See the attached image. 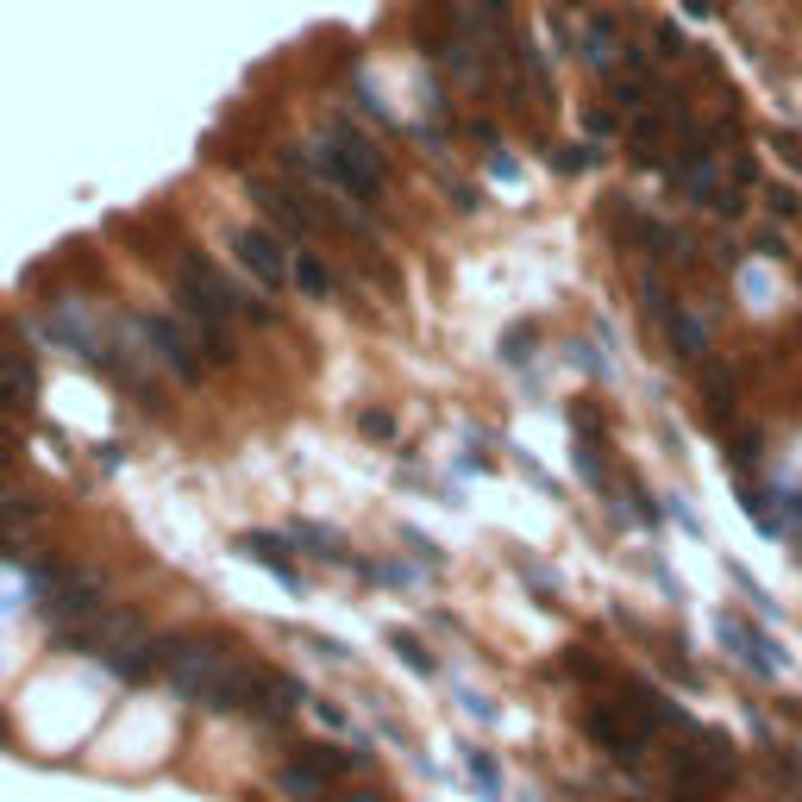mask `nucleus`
<instances>
[{
	"label": "nucleus",
	"mask_w": 802,
	"mask_h": 802,
	"mask_svg": "<svg viewBox=\"0 0 802 802\" xmlns=\"http://www.w3.org/2000/svg\"><path fill=\"white\" fill-rule=\"evenodd\" d=\"M157 665L176 677L182 696H201L207 709H251L257 683H264V665H245L214 640H163Z\"/></svg>",
	"instance_id": "f257e3e1"
},
{
	"label": "nucleus",
	"mask_w": 802,
	"mask_h": 802,
	"mask_svg": "<svg viewBox=\"0 0 802 802\" xmlns=\"http://www.w3.org/2000/svg\"><path fill=\"white\" fill-rule=\"evenodd\" d=\"M314 163L358 201H370L376 188H383V157H376V145L358 126H326L320 145H314Z\"/></svg>",
	"instance_id": "f03ea898"
},
{
	"label": "nucleus",
	"mask_w": 802,
	"mask_h": 802,
	"mask_svg": "<svg viewBox=\"0 0 802 802\" xmlns=\"http://www.w3.org/2000/svg\"><path fill=\"white\" fill-rule=\"evenodd\" d=\"M351 765H358V752H333V746H301L295 759L282 765V790H289V796H301V802H308V796H326V790H333V784H339V777H345Z\"/></svg>",
	"instance_id": "7ed1b4c3"
},
{
	"label": "nucleus",
	"mask_w": 802,
	"mask_h": 802,
	"mask_svg": "<svg viewBox=\"0 0 802 802\" xmlns=\"http://www.w3.org/2000/svg\"><path fill=\"white\" fill-rule=\"evenodd\" d=\"M232 251H239V264H245L257 282H264V289H276V282H289V276H295V264L282 257L289 245H282L276 232H264V226H245L239 239H232Z\"/></svg>",
	"instance_id": "20e7f679"
},
{
	"label": "nucleus",
	"mask_w": 802,
	"mask_h": 802,
	"mask_svg": "<svg viewBox=\"0 0 802 802\" xmlns=\"http://www.w3.org/2000/svg\"><path fill=\"white\" fill-rule=\"evenodd\" d=\"M32 401H38V364H32V351L0 345V408H7V414H26Z\"/></svg>",
	"instance_id": "39448f33"
},
{
	"label": "nucleus",
	"mask_w": 802,
	"mask_h": 802,
	"mask_svg": "<svg viewBox=\"0 0 802 802\" xmlns=\"http://www.w3.org/2000/svg\"><path fill=\"white\" fill-rule=\"evenodd\" d=\"M257 201L295 232H326V214L314 207V195H301V188H289V182H257Z\"/></svg>",
	"instance_id": "423d86ee"
},
{
	"label": "nucleus",
	"mask_w": 802,
	"mask_h": 802,
	"mask_svg": "<svg viewBox=\"0 0 802 802\" xmlns=\"http://www.w3.org/2000/svg\"><path fill=\"white\" fill-rule=\"evenodd\" d=\"M151 345H157V358L182 370V376H201V333L195 326H176V320H151Z\"/></svg>",
	"instance_id": "0eeeda50"
},
{
	"label": "nucleus",
	"mask_w": 802,
	"mask_h": 802,
	"mask_svg": "<svg viewBox=\"0 0 802 802\" xmlns=\"http://www.w3.org/2000/svg\"><path fill=\"white\" fill-rule=\"evenodd\" d=\"M665 326H671V345L683 351V358H702V345H709V339H702V326H696L690 314H683V308L671 314V308H665Z\"/></svg>",
	"instance_id": "6e6552de"
},
{
	"label": "nucleus",
	"mask_w": 802,
	"mask_h": 802,
	"mask_svg": "<svg viewBox=\"0 0 802 802\" xmlns=\"http://www.w3.org/2000/svg\"><path fill=\"white\" fill-rule=\"evenodd\" d=\"M702 389H709V414H715V420H734V383H727L715 364L702 370Z\"/></svg>",
	"instance_id": "1a4fd4ad"
},
{
	"label": "nucleus",
	"mask_w": 802,
	"mask_h": 802,
	"mask_svg": "<svg viewBox=\"0 0 802 802\" xmlns=\"http://www.w3.org/2000/svg\"><path fill=\"white\" fill-rule=\"evenodd\" d=\"M295 282H301V289H314V295H326V289H333V276H326V270L314 264V257H308V251L295 257Z\"/></svg>",
	"instance_id": "9d476101"
},
{
	"label": "nucleus",
	"mask_w": 802,
	"mask_h": 802,
	"mask_svg": "<svg viewBox=\"0 0 802 802\" xmlns=\"http://www.w3.org/2000/svg\"><path fill=\"white\" fill-rule=\"evenodd\" d=\"M0 458H7V439H0Z\"/></svg>",
	"instance_id": "9b49d317"
}]
</instances>
